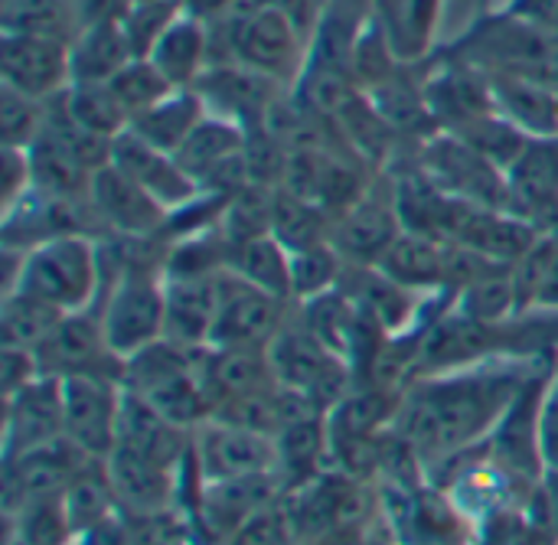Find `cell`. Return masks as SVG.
<instances>
[{
	"instance_id": "1",
	"label": "cell",
	"mask_w": 558,
	"mask_h": 545,
	"mask_svg": "<svg viewBox=\"0 0 558 545\" xmlns=\"http://www.w3.org/2000/svg\"><path fill=\"white\" fill-rule=\"evenodd\" d=\"M556 360H484L418 376L405 386L392 428L415 451L425 477L484 445L520 389Z\"/></svg>"
},
{
	"instance_id": "2",
	"label": "cell",
	"mask_w": 558,
	"mask_h": 545,
	"mask_svg": "<svg viewBox=\"0 0 558 545\" xmlns=\"http://www.w3.org/2000/svg\"><path fill=\"white\" fill-rule=\"evenodd\" d=\"M3 291L20 288L59 307L62 314L95 307L101 298V239L95 235H59L26 252L3 249Z\"/></svg>"
},
{
	"instance_id": "3",
	"label": "cell",
	"mask_w": 558,
	"mask_h": 545,
	"mask_svg": "<svg viewBox=\"0 0 558 545\" xmlns=\"http://www.w3.org/2000/svg\"><path fill=\"white\" fill-rule=\"evenodd\" d=\"M203 356L206 347H183L163 337L124 360L121 386L150 402L173 425L196 432L213 415L203 386Z\"/></svg>"
},
{
	"instance_id": "4",
	"label": "cell",
	"mask_w": 558,
	"mask_h": 545,
	"mask_svg": "<svg viewBox=\"0 0 558 545\" xmlns=\"http://www.w3.org/2000/svg\"><path fill=\"white\" fill-rule=\"evenodd\" d=\"M265 353H268L275 383L304 396L307 402H314L324 412H330L356 386L347 360H340L304 324L301 311L284 320V327L275 334V340L268 343Z\"/></svg>"
},
{
	"instance_id": "5",
	"label": "cell",
	"mask_w": 558,
	"mask_h": 545,
	"mask_svg": "<svg viewBox=\"0 0 558 545\" xmlns=\"http://www.w3.org/2000/svg\"><path fill=\"white\" fill-rule=\"evenodd\" d=\"M229 52L232 62L275 82H291L307 65V39L301 29L288 16L248 0L229 20Z\"/></svg>"
},
{
	"instance_id": "6",
	"label": "cell",
	"mask_w": 558,
	"mask_h": 545,
	"mask_svg": "<svg viewBox=\"0 0 558 545\" xmlns=\"http://www.w3.org/2000/svg\"><path fill=\"white\" fill-rule=\"evenodd\" d=\"M556 366V363H553ZM553 366L539 370L513 399V405L507 409V415L500 419V425L490 432L487 445V458L526 494L533 497L536 487L546 477V461H543V438H539V409H543V392L549 383Z\"/></svg>"
},
{
	"instance_id": "7",
	"label": "cell",
	"mask_w": 558,
	"mask_h": 545,
	"mask_svg": "<svg viewBox=\"0 0 558 545\" xmlns=\"http://www.w3.org/2000/svg\"><path fill=\"white\" fill-rule=\"evenodd\" d=\"M418 167L454 199L487 209H510V173L451 131L422 147Z\"/></svg>"
},
{
	"instance_id": "8",
	"label": "cell",
	"mask_w": 558,
	"mask_h": 545,
	"mask_svg": "<svg viewBox=\"0 0 558 545\" xmlns=\"http://www.w3.org/2000/svg\"><path fill=\"white\" fill-rule=\"evenodd\" d=\"M124 386L118 376H69L62 379L65 438L92 461H108L118 445Z\"/></svg>"
},
{
	"instance_id": "9",
	"label": "cell",
	"mask_w": 558,
	"mask_h": 545,
	"mask_svg": "<svg viewBox=\"0 0 558 545\" xmlns=\"http://www.w3.org/2000/svg\"><path fill=\"white\" fill-rule=\"evenodd\" d=\"M291 301L275 298L229 268L219 275V314L213 327L209 347H248V350H268L275 334L291 317Z\"/></svg>"
},
{
	"instance_id": "10",
	"label": "cell",
	"mask_w": 558,
	"mask_h": 545,
	"mask_svg": "<svg viewBox=\"0 0 558 545\" xmlns=\"http://www.w3.org/2000/svg\"><path fill=\"white\" fill-rule=\"evenodd\" d=\"M278 474H252L232 481H209L193 520L196 545H232V540L281 497Z\"/></svg>"
},
{
	"instance_id": "11",
	"label": "cell",
	"mask_w": 558,
	"mask_h": 545,
	"mask_svg": "<svg viewBox=\"0 0 558 545\" xmlns=\"http://www.w3.org/2000/svg\"><path fill=\"white\" fill-rule=\"evenodd\" d=\"M33 353L39 363V373L52 379H69V376H118L121 379V366H124L105 340L98 307L65 314L59 327Z\"/></svg>"
},
{
	"instance_id": "12",
	"label": "cell",
	"mask_w": 558,
	"mask_h": 545,
	"mask_svg": "<svg viewBox=\"0 0 558 545\" xmlns=\"http://www.w3.org/2000/svg\"><path fill=\"white\" fill-rule=\"evenodd\" d=\"M88 206L101 235L111 239H163L167 209L131 177H124L111 160L95 170L88 186Z\"/></svg>"
},
{
	"instance_id": "13",
	"label": "cell",
	"mask_w": 558,
	"mask_h": 545,
	"mask_svg": "<svg viewBox=\"0 0 558 545\" xmlns=\"http://www.w3.org/2000/svg\"><path fill=\"white\" fill-rule=\"evenodd\" d=\"M3 85L49 101L72 85V52L62 36L39 33H3L0 46Z\"/></svg>"
},
{
	"instance_id": "14",
	"label": "cell",
	"mask_w": 558,
	"mask_h": 545,
	"mask_svg": "<svg viewBox=\"0 0 558 545\" xmlns=\"http://www.w3.org/2000/svg\"><path fill=\"white\" fill-rule=\"evenodd\" d=\"M193 451L206 484L252 477V474H275L278 464L275 438L222 419H209L193 432Z\"/></svg>"
},
{
	"instance_id": "15",
	"label": "cell",
	"mask_w": 558,
	"mask_h": 545,
	"mask_svg": "<svg viewBox=\"0 0 558 545\" xmlns=\"http://www.w3.org/2000/svg\"><path fill=\"white\" fill-rule=\"evenodd\" d=\"M399 232L402 219L396 209V190L389 186V193H379L369 186L350 209L333 219L330 242L347 258V265H379Z\"/></svg>"
},
{
	"instance_id": "16",
	"label": "cell",
	"mask_w": 558,
	"mask_h": 545,
	"mask_svg": "<svg viewBox=\"0 0 558 545\" xmlns=\"http://www.w3.org/2000/svg\"><path fill=\"white\" fill-rule=\"evenodd\" d=\"M85 461L92 458H85L69 438L3 458V513L36 497L65 494V487L82 471Z\"/></svg>"
},
{
	"instance_id": "17",
	"label": "cell",
	"mask_w": 558,
	"mask_h": 545,
	"mask_svg": "<svg viewBox=\"0 0 558 545\" xmlns=\"http://www.w3.org/2000/svg\"><path fill=\"white\" fill-rule=\"evenodd\" d=\"M111 164L131 177L137 186H144L167 213L186 206L193 196H199V183L180 167V160L170 150L154 147L131 128L121 131L111 141Z\"/></svg>"
},
{
	"instance_id": "18",
	"label": "cell",
	"mask_w": 558,
	"mask_h": 545,
	"mask_svg": "<svg viewBox=\"0 0 558 545\" xmlns=\"http://www.w3.org/2000/svg\"><path fill=\"white\" fill-rule=\"evenodd\" d=\"M275 85H278L275 78L252 72L239 62H229V65H209L193 85V92L203 98L209 114L235 121L248 131L265 124L268 111L275 108L278 101Z\"/></svg>"
},
{
	"instance_id": "19",
	"label": "cell",
	"mask_w": 558,
	"mask_h": 545,
	"mask_svg": "<svg viewBox=\"0 0 558 545\" xmlns=\"http://www.w3.org/2000/svg\"><path fill=\"white\" fill-rule=\"evenodd\" d=\"M3 415V458L23 455L29 448L65 438L62 422V379L39 376L20 392H13Z\"/></svg>"
},
{
	"instance_id": "20",
	"label": "cell",
	"mask_w": 558,
	"mask_h": 545,
	"mask_svg": "<svg viewBox=\"0 0 558 545\" xmlns=\"http://www.w3.org/2000/svg\"><path fill=\"white\" fill-rule=\"evenodd\" d=\"M121 513L154 517L167 513L177 504V468L150 461L137 451L114 448L105 461Z\"/></svg>"
},
{
	"instance_id": "21",
	"label": "cell",
	"mask_w": 558,
	"mask_h": 545,
	"mask_svg": "<svg viewBox=\"0 0 558 545\" xmlns=\"http://www.w3.org/2000/svg\"><path fill=\"white\" fill-rule=\"evenodd\" d=\"M219 275L167 278V327L163 337L183 347H209L219 314Z\"/></svg>"
},
{
	"instance_id": "22",
	"label": "cell",
	"mask_w": 558,
	"mask_h": 545,
	"mask_svg": "<svg viewBox=\"0 0 558 545\" xmlns=\"http://www.w3.org/2000/svg\"><path fill=\"white\" fill-rule=\"evenodd\" d=\"M114 448H128V451H137V455H144L150 461L167 464V468H180V461L193 448V432L173 425L150 402H144L141 396L124 389L121 422H118V445Z\"/></svg>"
},
{
	"instance_id": "23",
	"label": "cell",
	"mask_w": 558,
	"mask_h": 545,
	"mask_svg": "<svg viewBox=\"0 0 558 545\" xmlns=\"http://www.w3.org/2000/svg\"><path fill=\"white\" fill-rule=\"evenodd\" d=\"M448 242L402 229L389 252L379 258V271L415 294H451L448 291Z\"/></svg>"
},
{
	"instance_id": "24",
	"label": "cell",
	"mask_w": 558,
	"mask_h": 545,
	"mask_svg": "<svg viewBox=\"0 0 558 545\" xmlns=\"http://www.w3.org/2000/svg\"><path fill=\"white\" fill-rule=\"evenodd\" d=\"M147 59L157 65V72L173 85V88H193L199 82V75L209 69V33L206 23L190 13L180 10L167 29L157 36V43L150 46Z\"/></svg>"
},
{
	"instance_id": "25",
	"label": "cell",
	"mask_w": 558,
	"mask_h": 545,
	"mask_svg": "<svg viewBox=\"0 0 558 545\" xmlns=\"http://www.w3.org/2000/svg\"><path fill=\"white\" fill-rule=\"evenodd\" d=\"M275 383L271 363L265 350L248 347H206L203 356V386L209 396V409L216 412L229 399H239L245 392H255L262 386ZM213 419V415H209Z\"/></svg>"
},
{
	"instance_id": "26",
	"label": "cell",
	"mask_w": 558,
	"mask_h": 545,
	"mask_svg": "<svg viewBox=\"0 0 558 545\" xmlns=\"http://www.w3.org/2000/svg\"><path fill=\"white\" fill-rule=\"evenodd\" d=\"M490 95L497 111L536 141L558 137V95L530 75H494Z\"/></svg>"
},
{
	"instance_id": "27",
	"label": "cell",
	"mask_w": 558,
	"mask_h": 545,
	"mask_svg": "<svg viewBox=\"0 0 558 545\" xmlns=\"http://www.w3.org/2000/svg\"><path fill=\"white\" fill-rule=\"evenodd\" d=\"M69 52H72V82H108L131 59H137L118 16L78 26L75 39L69 43Z\"/></svg>"
},
{
	"instance_id": "28",
	"label": "cell",
	"mask_w": 558,
	"mask_h": 545,
	"mask_svg": "<svg viewBox=\"0 0 558 545\" xmlns=\"http://www.w3.org/2000/svg\"><path fill=\"white\" fill-rule=\"evenodd\" d=\"M226 268L232 275H239L242 281L294 304V298H291V249L275 232H265V235L232 245Z\"/></svg>"
},
{
	"instance_id": "29",
	"label": "cell",
	"mask_w": 558,
	"mask_h": 545,
	"mask_svg": "<svg viewBox=\"0 0 558 545\" xmlns=\"http://www.w3.org/2000/svg\"><path fill=\"white\" fill-rule=\"evenodd\" d=\"M206 105L193 88H173L167 98H160L157 105H150L147 111H141L137 118H131V131L141 134L144 141H150L160 150H177L193 128L206 118Z\"/></svg>"
},
{
	"instance_id": "30",
	"label": "cell",
	"mask_w": 558,
	"mask_h": 545,
	"mask_svg": "<svg viewBox=\"0 0 558 545\" xmlns=\"http://www.w3.org/2000/svg\"><path fill=\"white\" fill-rule=\"evenodd\" d=\"M59 101H62L65 114L75 124H82L85 131H92L98 137H108V141H114L131 124V114L114 98L108 82H72L59 95Z\"/></svg>"
},
{
	"instance_id": "31",
	"label": "cell",
	"mask_w": 558,
	"mask_h": 545,
	"mask_svg": "<svg viewBox=\"0 0 558 545\" xmlns=\"http://www.w3.org/2000/svg\"><path fill=\"white\" fill-rule=\"evenodd\" d=\"M520 311H558V232H543L539 242L513 268Z\"/></svg>"
},
{
	"instance_id": "32",
	"label": "cell",
	"mask_w": 558,
	"mask_h": 545,
	"mask_svg": "<svg viewBox=\"0 0 558 545\" xmlns=\"http://www.w3.org/2000/svg\"><path fill=\"white\" fill-rule=\"evenodd\" d=\"M7 536L20 540L23 545H72L75 530L65 510L62 494L36 497L20 504L7 513Z\"/></svg>"
},
{
	"instance_id": "33",
	"label": "cell",
	"mask_w": 558,
	"mask_h": 545,
	"mask_svg": "<svg viewBox=\"0 0 558 545\" xmlns=\"http://www.w3.org/2000/svg\"><path fill=\"white\" fill-rule=\"evenodd\" d=\"M65 314L52 304H46L36 294H26L20 288L3 291V311H0V327H3V343L36 350L62 320Z\"/></svg>"
},
{
	"instance_id": "34",
	"label": "cell",
	"mask_w": 558,
	"mask_h": 545,
	"mask_svg": "<svg viewBox=\"0 0 558 545\" xmlns=\"http://www.w3.org/2000/svg\"><path fill=\"white\" fill-rule=\"evenodd\" d=\"M347 275V258L337 252V245L317 242L307 249L291 252V298L294 304H307L320 294H330L343 284Z\"/></svg>"
},
{
	"instance_id": "35",
	"label": "cell",
	"mask_w": 558,
	"mask_h": 545,
	"mask_svg": "<svg viewBox=\"0 0 558 545\" xmlns=\"http://www.w3.org/2000/svg\"><path fill=\"white\" fill-rule=\"evenodd\" d=\"M62 500H65V510H69V520H72L75 536L82 530L95 526L98 520H105V517H111V513L121 510L105 461H85L82 471L65 487Z\"/></svg>"
},
{
	"instance_id": "36",
	"label": "cell",
	"mask_w": 558,
	"mask_h": 545,
	"mask_svg": "<svg viewBox=\"0 0 558 545\" xmlns=\"http://www.w3.org/2000/svg\"><path fill=\"white\" fill-rule=\"evenodd\" d=\"M3 33H39V36H62L69 23L78 26L75 3L69 0H3L0 3Z\"/></svg>"
},
{
	"instance_id": "37",
	"label": "cell",
	"mask_w": 558,
	"mask_h": 545,
	"mask_svg": "<svg viewBox=\"0 0 558 545\" xmlns=\"http://www.w3.org/2000/svg\"><path fill=\"white\" fill-rule=\"evenodd\" d=\"M108 88L114 92V98L124 105L131 118H137L141 111H147L150 105H157L160 98L173 92V85L157 72V65L147 56H137L121 72H114L108 78Z\"/></svg>"
},
{
	"instance_id": "38",
	"label": "cell",
	"mask_w": 558,
	"mask_h": 545,
	"mask_svg": "<svg viewBox=\"0 0 558 545\" xmlns=\"http://www.w3.org/2000/svg\"><path fill=\"white\" fill-rule=\"evenodd\" d=\"M0 121H3V147L29 150L46 124V101L29 98L10 85L0 92Z\"/></svg>"
},
{
	"instance_id": "39",
	"label": "cell",
	"mask_w": 558,
	"mask_h": 545,
	"mask_svg": "<svg viewBox=\"0 0 558 545\" xmlns=\"http://www.w3.org/2000/svg\"><path fill=\"white\" fill-rule=\"evenodd\" d=\"M539 438H543V461L546 471H558V360L549 373L543 409H539Z\"/></svg>"
},
{
	"instance_id": "40",
	"label": "cell",
	"mask_w": 558,
	"mask_h": 545,
	"mask_svg": "<svg viewBox=\"0 0 558 545\" xmlns=\"http://www.w3.org/2000/svg\"><path fill=\"white\" fill-rule=\"evenodd\" d=\"M39 363L33 350L23 347H10L3 343V366H0V379H3V399H10L13 392H20L23 386H29L33 379H39Z\"/></svg>"
},
{
	"instance_id": "41",
	"label": "cell",
	"mask_w": 558,
	"mask_h": 545,
	"mask_svg": "<svg viewBox=\"0 0 558 545\" xmlns=\"http://www.w3.org/2000/svg\"><path fill=\"white\" fill-rule=\"evenodd\" d=\"M3 209H10L20 196L29 193L33 186V170H29V154L20 147H3Z\"/></svg>"
},
{
	"instance_id": "42",
	"label": "cell",
	"mask_w": 558,
	"mask_h": 545,
	"mask_svg": "<svg viewBox=\"0 0 558 545\" xmlns=\"http://www.w3.org/2000/svg\"><path fill=\"white\" fill-rule=\"evenodd\" d=\"M72 545H137V536H134V523L128 513H111L105 520H98L95 526L82 530L75 536Z\"/></svg>"
},
{
	"instance_id": "43",
	"label": "cell",
	"mask_w": 558,
	"mask_h": 545,
	"mask_svg": "<svg viewBox=\"0 0 558 545\" xmlns=\"http://www.w3.org/2000/svg\"><path fill=\"white\" fill-rule=\"evenodd\" d=\"M248 3H258V7H268V10L288 16L301 29V36L307 39V46H311V36L317 29V20L324 13L320 0H248Z\"/></svg>"
},
{
	"instance_id": "44",
	"label": "cell",
	"mask_w": 558,
	"mask_h": 545,
	"mask_svg": "<svg viewBox=\"0 0 558 545\" xmlns=\"http://www.w3.org/2000/svg\"><path fill=\"white\" fill-rule=\"evenodd\" d=\"M128 7V0H75V13H78V26L95 23V20H111L121 16Z\"/></svg>"
},
{
	"instance_id": "45",
	"label": "cell",
	"mask_w": 558,
	"mask_h": 545,
	"mask_svg": "<svg viewBox=\"0 0 558 545\" xmlns=\"http://www.w3.org/2000/svg\"><path fill=\"white\" fill-rule=\"evenodd\" d=\"M396 3H399V0H373V13H376V20H379V23H386V20L392 16Z\"/></svg>"
},
{
	"instance_id": "46",
	"label": "cell",
	"mask_w": 558,
	"mask_h": 545,
	"mask_svg": "<svg viewBox=\"0 0 558 545\" xmlns=\"http://www.w3.org/2000/svg\"><path fill=\"white\" fill-rule=\"evenodd\" d=\"M533 545H558L556 540H553V536H539V540H536V543Z\"/></svg>"
},
{
	"instance_id": "47",
	"label": "cell",
	"mask_w": 558,
	"mask_h": 545,
	"mask_svg": "<svg viewBox=\"0 0 558 545\" xmlns=\"http://www.w3.org/2000/svg\"><path fill=\"white\" fill-rule=\"evenodd\" d=\"M3 545H23V543H20V540H13V536H7V543Z\"/></svg>"
}]
</instances>
